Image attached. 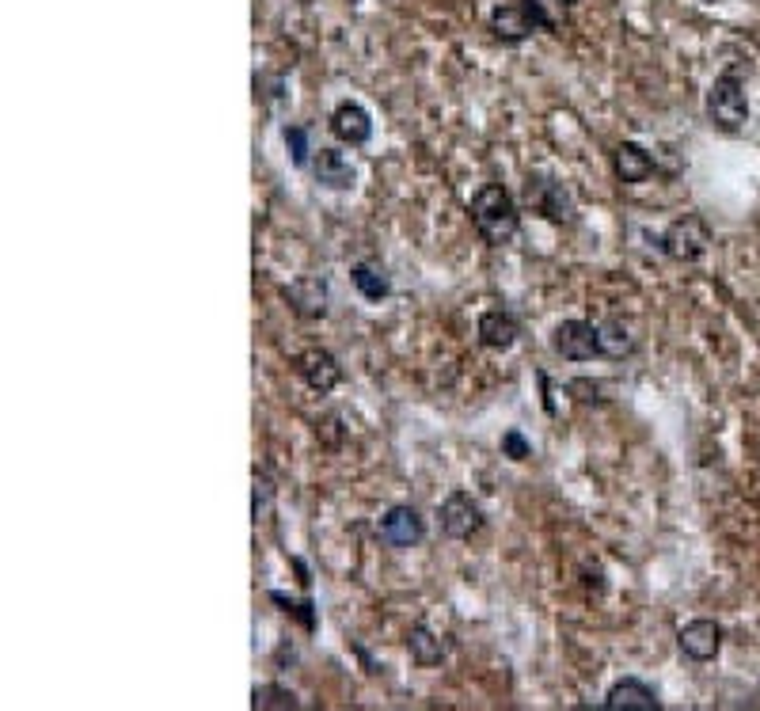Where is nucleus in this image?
<instances>
[{
    "label": "nucleus",
    "instance_id": "1",
    "mask_svg": "<svg viewBox=\"0 0 760 711\" xmlns=\"http://www.w3.org/2000/svg\"><path fill=\"white\" fill-rule=\"evenodd\" d=\"M472 221L487 244H506L517 232V206H513L510 191L498 183H487L472 198Z\"/></svg>",
    "mask_w": 760,
    "mask_h": 711
},
{
    "label": "nucleus",
    "instance_id": "2",
    "mask_svg": "<svg viewBox=\"0 0 760 711\" xmlns=\"http://www.w3.org/2000/svg\"><path fill=\"white\" fill-rule=\"evenodd\" d=\"M536 27H544V31L555 27V23L548 20V12H544L536 0H525V4H506V8H498V12L491 16L494 39H502V42L529 39Z\"/></svg>",
    "mask_w": 760,
    "mask_h": 711
},
{
    "label": "nucleus",
    "instance_id": "3",
    "mask_svg": "<svg viewBox=\"0 0 760 711\" xmlns=\"http://www.w3.org/2000/svg\"><path fill=\"white\" fill-rule=\"evenodd\" d=\"M707 244H711V229L703 225L700 217H677L662 236L665 255L677 259V263H696V259H703Z\"/></svg>",
    "mask_w": 760,
    "mask_h": 711
},
{
    "label": "nucleus",
    "instance_id": "4",
    "mask_svg": "<svg viewBox=\"0 0 760 711\" xmlns=\"http://www.w3.org/2000/svg\"><path fill=\"white\" fill-rule=\"evenodd\" d=\"M707 111L711 118L719 122L722 130H741L745 118H749V103H745V92H741L738 77H719L711 96H707Z\"/></svg>",
    "mask_w": 760,
    "mask_h": 711
},
{
    "label": "nucleus",
    "instance_id": "5",
    "mask_svg": "<svg viewBox=\"0 0 760 711\" xmlns=\"http://www.w3.org/2000/svg\"><path fill=\"white\" fill-rule=\"evenodd\" d=\"M479 525H483V510L468 491H453L441 502V529L453 540H468L472 533H479Z\"/></svg>",
    "mask_w": 760,
    "mask_h": 711
},
{
    "label": "nucleus",
    "instance_id": "6",
    "mask_svg": "<svg viewBox=\"0 0 760 711\" xmlns=\"http://www.w3.org/2000/svg\"><path fill=\"white\" fill-rule=\"evenodd\" d=\"M555 350L567 358V362H589L593 354H601L597 346V327L586 324V320H563L555 327Z\"/></svg>",
    "mask_w": 760,
    "mask_h": 711
},
{
    "label": "nucleus",
    "instance_id": "7",
    "mask_svg": "<svg viewBox=\"0 0 760 711\" xmlns=\"http://www.w3.org/2000/svg\"><path fill=\"white\" fill-rule=\"evenodd\" d=\"M377 533L384 544H392V548H415L418 540L426 537V525L418 518V510L411 506H392L384 518H380Z\"/></svg>",
    "mask_w": 760,
    "mask_h": 711
},
{
    "label": "nucleus",
    "instance_id": "8",
    "mask_svg": "<svg viewBox=\"0 0 760 711\" xmlns=\"http://www.w3.org/2000/svg\"><path fill=\"white\" fill-rule=\"evenodd\" d=\"M677 643H681L684 658H692V662H711L722 647V628L715 620H692V624L681 628Z\"/></svg>",
    "mask_w": 760,
    "mask_h": 711
},
{
    "label": "nucleus",
    "instance_id": "9",
    "mask_svg": "<svg viewBox=\"0 0 760 711\" xmlns=\"http://www.w3.org/2000/svg\"><path fill=\"white\" fill-rule=\"evenodd\" d=\"M297 373H301L308 388H316V392H331V388L342 381V366L335 362V354H327L320 346H312V350H304L301 358H297Z\"/></svg>",
    "mask_w": 760,
    "mask_h": 711
},
{
    "label": "nucleus",
    "instance_id": "10",
    "mask_svg": "<svg viewBox=\"0 0 760 711\" xmlns=\"http://www.w3.org/2000/svg\"><path fill=\"white\" fill-rule=\"evenodd\" d=\"M285 301L304 320H320L327 312V282L323 278H297L285 286Z\"/></svg>",
    "mask_w": 760,
    "mask_h": 711
},
{
    "label": "nucleus",
    "instance_id": "11",
    "mask_svg": "<svg viewBox=\"0 0 760 711\" xmlns=\"http://www.w3.org/2000/svg\"><path fill=\"white\" fill-rule=\"evenodd\" d=\"M605 708L608 711H658L662 708V700H658V692L643 685V681H635V677H627L620 685H612L605 696Z\"/></svg>",
    "mask_w": 760,
    "mask_h": 711
},
{
    "label": "nucleus",
    "instance_id": "12",
    "mask_svg": "<svg viewBox=\"0 0 760 711\" xmlns=\"http://www.w3.org/2000/svg\"><path fill=\"white\" fill-rule=\"evenodd\" d=\"M331 130L346 145H365L369 134H373V118L361 103H339L335 115H331Z\"/></svg>",
    "mask_w": 760,
    "mask_h": 711
},
{
    "label": "nucleus",
    "instance_id": "13",
    "mask_svg": "<svg viewBox=\"0 0 760 711\" xmlns=\"http://www.w3.org/2000/svg\"><path fill=\"white\" fill-rule=\"evenodd\" d=\"M312 172H316V183L327 191H350L354 187V168L339 149H320L312 160Z\"/></svg>",
    "mask_w": 760,
    "mask_h": 711
},
{
    "label": "nucleus",
    "instance_id": "14",
    "mask_svg": "<svg viewBox=\"0 0 760 711\" xmlns=\"http://www.w3.org/2000/svg\"><path fill=\"white\" fill-rule=\"evenodd\" d=\"M616 172L624 183H646L650 175H654V160L646 153L643 145H635V141H624L620 149H616Z\"/></svg>",
    "mask_w": 760,
    "mask_h": 711
},
{
    "label": "nucleus",
    "instance_id": "15",
    "mask_svg": "<svg viewBox=\"0 0 760 711\" xmlns=\"http://www.w3.org/2000/svg\"><path fill=\"white\" fill-rule=\"evenodd\" d=\"M517 339V320L510 312H483L479 316V343L491 350H506Z\"/></svg>",
    "mask_w": 760,
    "mask_h": 711
},
{
    "label": "nucleus",
    "instance_id": "16",
    "mask_svg": "<svg viewBox=\"0 0 760 711\" xmlns=\"http://www.w3.org/2000/svg\"><path fill=\"white\" fill-rule=\"evenodd\" d=\"M597 346H601L605 358L620 362V358H627V354L635 350V339H631L624 320H605V324L597 327Z\"/></svg>",
    "mask_w": 760,
    "mask_h": 711
},
{
    "label": "nucleus",
    "instance_id": "17",
    "mask_svg": "<svg viewBox=\"0 0 760 711\" xmlns=\"http://www.w3.org/2000/svg\"><path fill=\"white\" fill-rule=\"evenodd\" d=\"M529 202H536L555 221H567L570 217V198L559 183H529Z\"/></svg>",
    "mask_w": 760,
    "mask_h": 711
},
{
    "label": "nucleus",
    "instance_id": "18",
    "mask_svg": "<svg viewBox=\"0 0 760 711\" xmlns=\"http://www.w3.org/2000/svg\"><path fill=\"white\" fill-rule=\"evenodd\" d=\"M354 286H358V293L365 301H384V297L392 293L388 274L380 267H373V263H358V267H354Z\"/></svg>",
    "mask_w": 760,
    "mask_h": 711
},
{
    "label": "nucleus",
    "instance_id": "19",
    "mask_svg": "<svg viewBox=\"0 0 760 711\" xmlns=\"http://www.w3.org/2000/svg\"><path fill=\"white\" fill-rule=\"evenodd\" d=\"M407 647H411V658H415L418 666H437L445 658V647H441V639L430 628H415L411 639H407Z\"/></svg>",
    "mask_w": 760,
    "mask_h": 711
},
{
    "label": "nucleus",
    "instance_id": "20",
    "mask_svg": "<svg viewBox=\"0 0 760 711\" xmlns=\"http://www.w3.org/2000/svg\"><path fill=\"white\" fill-rule=\"evenodd\" d=\"M251 708L255 711H270V708L293 711V708H301V700H297L289 689H278V685H259L255 696H251Z\"/></svg>",
    "mask_w": 760,
    "mask_h": 711
},
{
    "label": "nucleus",
    "instance_id": "21",
    "mask_svg": "<svg viewBox=\"0 0 760 711\" xmlns=\"http://www.w3.org/2000/svg\"><path fill=\"white\" fill-rule=\"evenodd\" d=\"M285 145H289L293 164L304 168V164H308V153H312V149H308V130H301V126H289V130H285Z\"/></svg>",
    "mask_w": 760,
    "mask_h": 711
},
{
    "label": "nucleus",
    "instance_id": "22",
    "mask_svg": "<svg viewBox=\"0 0 760 711\" xmlns=\"http://www.w3.org/2000/svg\"><path fill=\"white\" fill-rule=\"evenodd\" d=\"M502 449H506V457H513V461H529L532 457V449L529 442L517 434V430H510V434H502Z\"/></svg>",
    "mask_w": 760,
    "mask_h": 711
},
{
    "label": "nucleus",
    "instance_id": "23",
    "mask_svg": "<svg viewBox=\"0 0 760 711\" xmlns=\"http://www.w3.org/2000/svg\"><path fill=\"white\" fill-rule=\"evenodd\" d=\"M274 506V487L270 480H255V518H266Z\"/></svg>",
    "mask_w": 760,
    "mask_h": 711
},
{
    "label": "nucleus",
    "instance_id": "24",
    "mask_svg": "<svg viewBox=\"0 0 760 711\" xmlns=\"http://www.w3.org/2000/svg\"><path fill=\"white\" fill-rule=\"evenodd\" d=\"M559 4H578V0H559Z\"/></svg>",
    "mask_w": 760,
    "mask_h": 711
}]
</instances>
